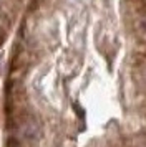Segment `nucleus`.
<instances>
[{
    "mask_svg": "<svg viewBox=\"0 0 146 147\" xmlns=\"http://www.w3.org/2000/svg\"><path fill=\"white\" fill-rule=\"evenodd\" d=\"M33 147H146V0H42Z\"/></svg>",
    "mask_w": 146,
    "mask_h": 147,
    "instance_id": "f257e3e1",
    "label": "nucleus"
}]
</instances>
